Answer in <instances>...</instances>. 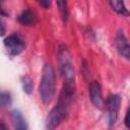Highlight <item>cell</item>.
<instances>
[{"label": "cell", "mask_w": 130, "mask_h": 130, "mask_svg": "<svg viewBox=\"0 0 130 130\" xmlns=\"http://www.w3.org/2000/svg\"><path fill=\"white\" fill-rule=\"evenodd\" d=\"M58 61L64 82L62 90L73 95L75 90V70L71 54L65 45H61L58 49Z\"/></svg>", "instance_id": "1"}, {"label": "cell", "mask_w": 130, "mask_h": 130, "mask_svg": "<svg viewBox=\"0 0 130 130\" xmlns=\"http://www.w3.org/2000/svg\"><path fill=\"white\" fill-rule=\"evenodd\" d=\"M71 98H72L71 94L62 90L58 103L50 111V113L47 116V119H46V128L47 129H50V130L55 129L66 118V116L68 114V109H69V104H70Z\"/></svg>", "instance_id": "2"}, {"label": "cell", "mask_w": 130, "mask_h": 130, "mask_svg": "<svg viewBox=\"0 0 130 130\" xmlns=\"http://www.w3.org/2000/svg\"><path fill=\"white\" fill-rule=\"evenodd\" d=\"M39 91L43 103L50 104L55 94V71L51 64H45L43 67Z\"/></svg>", "instance_id": "3"}, {"label": "cell", "mask_w": 130, "mask_h": 130, "mask_svg": "<svg viewBox=\"0 0 130 130\" xmlns=\"http://www.w3.org/2000/svg\"><path fill=\"white\" fill-rule=\"evenodd\" d=\"M120 105H121V98L118 94H111L109 95L106 106L108 109V121H109V126L112 127L116 124L118 116H119V110H120Z\"/></svg>", "instance_id": "4"}, {"label": "cell", "mask_w": 130, "mask_h": 130, "mask_svg": "<svg viewBox=\"0 0 130 130\" xmlns=\"http://www.w3.org/2000/svg\"><path fill=\"white\" fill-rule=\"evenodd\" d=\"M4 46L11 56L19 55L25 48L23 40L17 34H12V35H9L7 38H5Z\"/></svg>", "instance_id": "5"}, {"label": "cell", "mask_w": 130, "mask_h": 130, "mask_svg": "<svg viewBox=\"0 0 130 130\" xmlns=\"http://www.w3.org/2000/svg\"><path fill=\"white\" fill-rule=\"evenodd\" d=\"M88 91H89L90 101L93 104V106L95 108L102 109L105 106V101L102 94V87L99 81H95V80L91 81L88 86Z\"/></svg>", "instance_id": "6"}, {"label": "cell", "mask_w": 130, "mask_h": 130, "mask_svg": "<svg viewBox=\"0 0 130 130\" xmlns=\"http://www.w3.org/2000/svg\"><path fill=\"white\" fill-rule=\"evenodd\" d=\"M115 44H116V48H117V51L119 52V54L122 57H124L125 59H129L130 58V46H129L128 40L122 29H120L117 32L116 39H115Z\"/></svg>", "instance_id": "7"}, {"label": "cell", "mask_w": 130, "mask_h": 130, "mask_svg": "<svg viewBox=\"0 0 130 130\" xmlns=\"http://www.w3.org/2000/svg\"><path fill=\"white\" fill-rule=\"evenodd\" d=\"M18 21L23 25H31V24L36 23L37 15H36L35 11H32L31 9H25L19 14Z\"/></svg>", "instance_id": "8"}, {"label": "cell", "mask_w": 130, "mask_h": 130, "mask_svg": "<svg viewBox=\"0 0 130 130\" xmlns=\"http://www.w3.org/2000/svg\"><path fill=\"white\" fill-rule=\"evenodd\" d=\"M11 121L13 123V126L15 129H18V130H25L27 129V125L25 123V120L22 116V114L17 111V110H14L11 112Z\"/></svg>", "instance_id": "9"}, {"label": "cell", "mask_w": 130, "mask_h": 130, "mask_svg": "<svg viewBox=\"0 0 130 130\" xmlns=\"http://www.w3.org/2000/svg\"><path fill=\"white\" fill-rule=\"evenodd\" d=\"M110 5L114 11H116L118 14L122 16H128L129 12L126 8V5L124 3V0H109Z\"/></svg>", "instance_id": "10"}, {"label": "cell", "mask_w": 130, "mask_h": 130, "mask_svg": "<svg viewBox=\"0 0 130 130\" xmlns=\"http://www.w3.org/2000/svg\"><path fill=\"white\" fill-rule=\"evenodd\" d=\"M56 3L59 8V12L61 15V18L64 22L67 21L68 15H69V10H68V2L67 0H56Z\"/></svg>", "instance_id": "11"}, {"label": "cell", "mask_w": 130, "mask_h": 130, "mask_svg": "<svg viewBox=\"0 0 130 130\" xmlns=\"http://www.w3.org/2000/svg\"><path fill=\"white\" fill-rule=\"evenodd\" d=\"M21 84H22V88H23V91L27 94H30L32 92V89H34V83H32V79L25 75V76H22L21 78Z\"/></svg>", "instance_id": "12"}, {"label": "cell", "mask_w": 130, "mask_h": 130, "mask_svg": "<svg viewBox=\"0 0 130 130\" xmlns=\"http://www.w3.org/2000/svg\"><path fill=\"white\" fill-rule=\"evenodd\" d=\"M11 103L10 94L7 92H0V106H7Z\"/></svg>", "instance_id": "13"}, {"label": "cell", "mask_w": 130, "mask_h": 130, "mask_svg": "<svg viewBox=\"0 0 130 130\" xmlns=\"http://www.w3.org/2000/svg\"><path fill=\"white\" fill-rule=\"evenodd\" d=\"M38 2H39V4H40L42 7H44L45 9L49 8L50 5H51V0H38Z\"/></svg>", "instance_id": "14"}, {"label": "cell", "mask_w": 130, "mask_h": 130, "mask_svg": "<svg viewBox=\"0 0 130 130\" xmlns=\"http://www.w3.org/2000/svg\"><path fill=\"white\" fill-rule=\"evenodd\" d=\"M6 31V27H5V22L3 21L2 18H0V37L4 36Z\"/></svg>", "instance_id": "15"}, {"label": "cell", "mask_w": 130, "mask_h": 130, "mask_svg": "<svg viewBox=\"0 0 130 130\" xmlns=\"http://www.w3.org/2000/svg\"><path fill=\"white\" fill-rule=\"evenodd\" d=\"M0 128H4V129H5V128H6V126H5V125H3L2 123H0Z\"/></svg>", "instance_id": "16"}, {"label": "cell", "mask_w": 130, "mask_h": 130, "mask_svg": "<svg viewBox=\"0 0 130 130\" xmlns=\"http://www.w3.org/2000/svg\"><path fill=\"white\" fill-rule=\"evenodd\" d=\"M0 14H4V12L1 10V8H0Z\"/></svg>", "instance_id": "17"}]
</instances>
